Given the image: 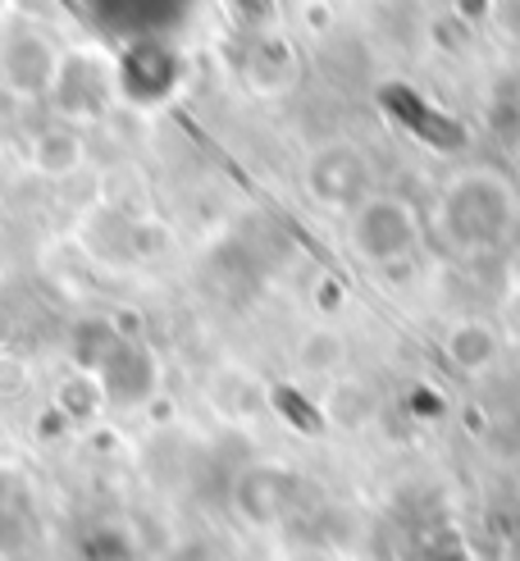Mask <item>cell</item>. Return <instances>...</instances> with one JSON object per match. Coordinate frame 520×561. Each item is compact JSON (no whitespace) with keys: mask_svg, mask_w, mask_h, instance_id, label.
Returning <instances> with one entry per match:
<instances>
[{"mask_svg":"<svg viewBox=\"0 0 520 561\" xmlns=\"http://www.w3.org/2000/svg\"><path fill=\"white\" fill-rule=\"evenodd\" d=\"M502 561H520V539H516V543L507 548V557H502Z\"/></svg>","mask_w":520,"mask_h":561,"instance_id":"obj_2","label":"cell"},{"mask_svg":"<svg viewBox=\"0 0 520 561\" xmlns=\"http://www.w3.org/2000/svg\"><path fill=\"white\" fill-rule=\"evenodd\" d=\"M389 105H393V110H402V115L411 119V128H420L425 137H434V142H457V137H448V133H438V128H434L438 119H429V115H425V110H420V101H416V105H411V96H406V92H389Z\"/></svg>","mask_w":520,"mask_h":561,"instance_id":"obj_1","label":"cell"}]
</instances>
